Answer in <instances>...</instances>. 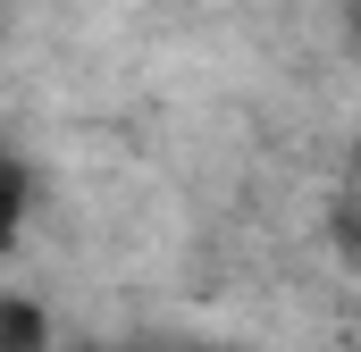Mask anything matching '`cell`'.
<instances>
[{
  "instance_id": "cell-1",
  "label": "cell",
  "mask_w": 361,
  "mask_h": 352,
  "mask_svg": "<svg viewBox=\"0 0 361 352\" xmlns=\"http://www.w3.org/2000/svg\"><path fill=\"white\" fill-rule=\"evenodd\" d=\"M25 210H34V168L17 151H0V252L25 235Z\"/></svg>"
},
{
  "instance_id": "cell-2",
  "label": "cell",
  "mask_w": 361,
  "mask_h": 352,
  "mask_svg": "<svg viewBox=\"0 0 361 352\" xmlns=\"http://www.w3.org/2000/svg\"><path fill=\"white\" fill-rule=\"evenodd\" d=\"M51 344V319H42V302H25V294H0V352H42Z\"/></svg>"
}]
</instances>
